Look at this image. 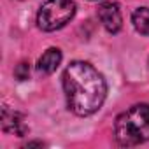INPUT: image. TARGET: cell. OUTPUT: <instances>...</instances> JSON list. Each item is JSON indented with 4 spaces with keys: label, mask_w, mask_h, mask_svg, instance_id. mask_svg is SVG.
<instances>
[{
    "label": "cell",
    "mask_w": 149,
    "mask_h": 149,
    "mask_svg": "<svg viewBox=\"0 0 149 149\" xmlns=\"http://www.w3.org/2000/svg\"><path fill=\"white\" fill-rule=\"evenodd\" d=\"M98 19L102 21L105 30L111 33H118L123 26L121 11H119L118 4H112V2H104L98 6Z\"/></svg>",
    "instance_id": "obj_4"
},
{
    "label": "cell",
    "mask_w": 149,
    "mask_h": 149,
    "mask_svg": "<svg viewBox=\"0 0 149 149\" xmlns=\"http://www.w3.org/2000/svg\"><path fill=\"white\" fill-rule=\"evenodd\" d=\"M2 128H4V132L14 133L18 137H23L28 132V126L25 123V116L16 112V111L7 109V107H4V111H2Z\"/></svg>",
    "instance_id": "obj_5"
},
{
    "label": "cell",
    "mask_w": 149,
    "mask_h": 149,
    "mask_svg": "<svg viewBox=\"0 0 149 149\" xmlns=\"http://www.w3.org/2000/svg\"><path fill=\"white\" fill-rule=\"evenodd\" d=\"M61 61V51L58 47H49L37 61V72L42 76H49L53 74Z\"/></svg>",
    "instance_id": "obj_6"
},
{
    "label": "cell",
    "mask_w": 149,
    "mask_h": 149,
    "mask_svg": "<svg viewBox=\"0 0 149 149\" xmlns=\"http://www.w3.org/2000/svg\"><path fill=\"white\" fill-rule=\"evenodd\" d=\"M76 14L74 0H46L37 14V25L44 32L63 28Z\"/></svg>",
    "instance_id": "obj_3"
},
{
    "label": "cell",
    "mask_w": 149,
    "mask_h": 149,
    "mask_svg": "<svg viewBox=\"0 0 149 149\" xmlns=\"http://www.w3.org/2000/svg\"><path fill=\"white\" fill-rule=\"evenodd\" d=\"M132 23L140 35H149V7H139L132 14Z\"/></svg>",
    "instance_id": "obj_7"
},
{
    "label": "cell",
    "mask_w": 149,
    "mask_h": 149,
    "mask_svg": "<svg viewBox=\"0 0 149 149\" xmlns=\"http://www.w3.org/2000/svg\"><path fill=\"white\" fill-rule=\"evenodd\" d=\"M14 76L19 79V81H25V79H28V76H30V68H28V65L23 61V63H19L18 67H16V70H14Z\"/></svg>",
    "instance_id": "obj_8"
},
{
    "label": "cell",
    "mask_w": 149,
    "mask_h": 149,
    "mask_svg": "<svg viewBox=\"0 0 149 149\" xmlns=\"http://www.w3.org/2000/svg\"><path fill=\"white\" fill-rule=\"evenodd\" d=\"M63 90L67 105L76 116L95 114L107 95V84L102 74L88 61H72L63 72Z\"/></svg>",
    "instance_id": "obj_1"
},
{
    "label": "cell",
    "mask_w": 149,
    "mask_h": 149,
    "mask_svg": "<svg viewBox=\"0 0 149 149\" xmlns=\"http://www.w3.org/2000/svg\"><path fill=\"white\" fill-rule=\"evenodd\" d=\"M118 144L132 147L149 140V105L137 104L118 116L114 123Z\"/></svg>",
    "instance_id": "obj_2"
}]
</instances>
